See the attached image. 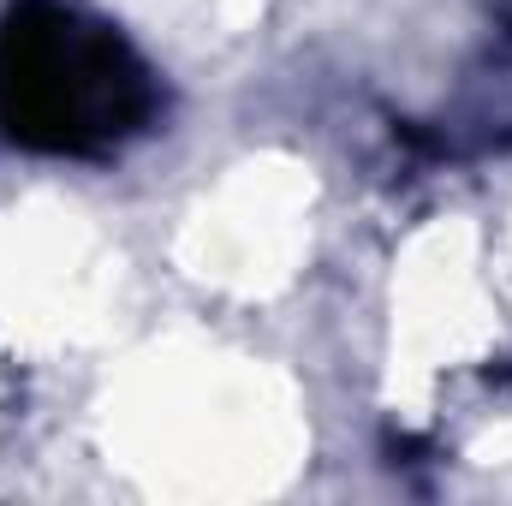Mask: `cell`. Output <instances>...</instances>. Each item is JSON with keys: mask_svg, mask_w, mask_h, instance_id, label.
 Masks as SVG:
<instances>
[{"mask_svg": "<svg viewBox=\"0 0 512 506\" xmlns=\"http://www.w3.org/2000/svg\"><path fill=\"white\" fill-rule=\"evenodd\" d=\"M155 84L126 42L60 6L18 0L0 24V126L30 149L96 155L149 126Z\"/></svg>", "mask_w": 512, "mask_h": 506, "instance_id": "cell-1", "label": "cell"}]
</instances>
